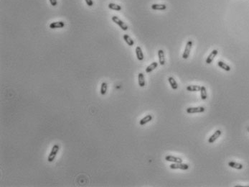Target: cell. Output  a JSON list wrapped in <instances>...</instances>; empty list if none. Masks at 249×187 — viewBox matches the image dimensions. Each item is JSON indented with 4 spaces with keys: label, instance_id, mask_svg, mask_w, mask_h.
Instances as JSON below:
<instances>
[{
    "label": "cell",
    "instance_id": "6da1fadb",
    "mask_svg": "<svg viewBox=\"0 0 249 187\" xmlns=\"http://www.w3.org/2000/svg\"><path fill=\"white\" fill-rule=\"evenodd\" d=\"M60 150V146L58 145H55V146H53L52 148V150H51V152L50 153V155H48V158H47V161L48 162H53L55 158L56 155H57V153Z\"/></svg>",
    "mask_w": 249,
    "mask_h": 187
},
{
    "label": "cell",
    "instance_id": "7a4b0ae2",
    "mask_svg": "<svg viewBox=\"0 0 249 187\" xmlns=\"http://www.w3.org/2000/svg\"><path fill=\"white\" fill-rule=\"evenodd\" d=\"M170 168L171 169H180V170H183V171H186L189 169V165H187L186 163H174L172 164H171L170 165Z\"/></svg>",
    "mask_w": 249,
    "mask_h": 187
},
{
    "label": "cell",
    "instance_id": "3957f363",
    "mask_svg": "<svg viewBox=\"0 0 249 187\" xmlns=\"http://www.w3.org/2000/svg\"><path fill=\"white\" fill-rule=\"evenodd\" d=\"M111 19H112V21H113L114 23H116L117 25L119 26L123 30H124V31H126V30L129 29V27H128V25H126V23H124V22H123L121 19H120L118 17L113 16Z\"/></svg>",
    "mask_w": 249,
    "mask_h": 187
},
{
    "label": "cell",
    "instance_id": "277c9868",
    "mask_svg": "<svg viewBox=\"0 0 249 187\" xmlns=\"http://www.w3.org/2000/svg\"><path fill=\"white\" fill-rule=\"evenodd\" d=\"M192 40H189L186 43V46H185V51H184V53L182 54V58L183 59H187L189 56V54H190V51L192 50Z\"/></svg>",
    "mask_w": 249,
    "mask_h": 187
},
{
    "label": "cell",
    "instance_id": "5b68a950",
    "mask_svg": "<svg viewBox=\"0 0 249 187\" xmlns=\"http://www.w3.org/2000/svg\"><path fill=\"white\" fill-rule=\"evenodd\" d=\"M205 110L204 107H197L187 108L186 112L188 114H194V113H202Z\"/></svg>",
    "mask_w": 249,
    "mask_h": 187
},
{
    "label": "cell",
    "instance_id": "8992f818",
    "mask_svg": "<svg viewBox=\"0 0 249 187\" xmlns=\"http://www.w3.org/2000/svg\"><path fill=\"white\" fill-rule=\"evenodd\" d=\"M221 135H222V131H221V130H216L214 133L211 136L209 137V139H208V143H210V144H211V143H213L216 140L218 139L219 137L221 136Z\"/></svg>",
    "mask_w": 249,
    "mask_h": 187
},
{
    "label": "cell",
    "instance_id": "52a82bcc",
    "mask_svg": "<svg viewBox=\"0 0 249 187\" xmlns=\"http://www.w3.org/2000/svg\"><path fill=\"white\" fill-rule=\"evenodd\" d=\"M218 53V50H215H215H213V51H212L211 53H210V55L208 56V58H206L205 63H206L207 64H211L212 62L213 61V60H214L215 58L217 56Z\"/></svg>",
    "mask_w": 249,
    "mask_h": 187
},
{
    "label": "cell",
    "instance_id": "ba28073f",
    "mask_svg": "<svg viewBox=\"0 0 249 187\" xmlns=\"http://www.w3.org/2000/svg\"><path fill=\"white\" fill-rule=\"evenodd\" d=\"M165 160L167 161L172 162V163H182V159L180 157H177L174 155H168L165 156Z\"/></svg>",
    "mask_w": 249,
    "mask_h": 187
},
{
    "label": "cell",
    "instance_id": "9c48e42d",
    "mask_svg": "<svg viewBox=\"0 0 249 187\" xmlns=\"http://www.w3.org/2000/svg\"><path fill=\"white\" fill-rule=\"evenodd\" d=\"M65 27V22L62 21L59 22H54L50 24V28L51 29H57V28H63Z\"/></svg>",
    "mask_w": 249,
    "mask_h": 187
},
{
    "label": "cell",
    "instance_id": "30bf717a",
    "mask_svg": "<svg viewBox=\"0 0 249 187\" xmlns=\"http://www.w3.org/2000/svg\"><path fill=\"white\" fill-rule=\"evenodd\" d=\"M158 57H159V62L161 66H164L165 64V56H164V52L163 50H159L158 51Z\"/></svg>",
    "mask_w": 249,
    "mask_h": 187
},
{
    "label": "cell",
    "instance_id": "8fae6325",
    "mask_svg": "<svg viewBox=\"0 0 249 187\" xmlns=\"http://www.w3.org/2000/svg\"><path fill=\"white\" fill-rule=\"evenodd\" d=\"M228 165H229L230 168H235V169H237V170H241V169H243V165H242L241 163H237V162H235V161L228 162Z\"/></svg>",
    "mask_w": 249,
    "mask_h": 187
},
{
    "label": "cell",
    "instance_id": "7c38bea8",
    "mask_svg": "<svg viewBox=\"0 0 249 187\" xmlns=\"http://www.w3.org/2000/svg\"><path fill=\"white\" fill-rule=\"evenodd\" d=\"M152 119H153L152 115H151V114H147V115H146L144 117L142 118V120L139 121V124H140V125H144V124H146L147 123L149 122L150 121L152 120Z\"/></svg>",
    "mask_w": 249,
    "mask_h": 187
},
{
    "label": "cell",
    "instance_id": "4fadbf2b",
    "mask_svg": "<svg viewBox=\"0 0 249 187\" xmlns=\"http://www.w3.org/2000/svg\"><path fill=\"white\" fill-rule=\"evenodd\" d=\"M135 52L136 55V58H137L138 60H142L144 59V54H143L142 48H141L140 46H137V47L136 48Z\"/></svg>",
    "mask_w": 249,
    "mask_h": 187
},
{
    "label": "cell",
    "instance_id": "5bb4252c",
    "mask_svg": "<svg viewBox=\"0 0 249 187\" xmlns=\"http://www.w3.org/2000/svg\"><path fill=\"white\" fill-rule=\"evenodd\" d=\"M151 7L153 10H165L167 9V6L162 4H153Z\"/></svg>",
    "mask_w": 249,
    "mask_h": 187
},
{
    "label": "cell",
    "instance_id": "9a60e30c",
    "mask_svg": "<svg viewBox=\"0 0 249 187\" xmlns=\"http://www.w3.org/2000/svg\"><path fill=\"white\" fill-rule=\"evenodd\" d=\"M138 82H139V86L144 87L145 86V79H144V75L142 73H139L138 74Z\"/></svg>",
    "mask_w": 249,
    "mask_h": 187
},
{
    "label": "cell",
    "instance_id": "2e32d148",
    "mask_svg": "<svg viewBox=\"0 0 249 187\" xmlns=\"http://www.w3.org/2000/svg\"><path fill=\"white\" fill-rule=\"evenodd\" d=\"M157 66H158L157 62H153V63H151L149 66H147V68H146V69H145L146 73H151L152 71H154L155 68H157Z\"/></svg>",
    "mask_w": 249,
    "mask_h": 187
},
{
    "label": "cell",
    "instance_id": "e0dca14e",
    "mask_svg": "<svg viewBox=\"0 0 249 187\" xmlns=\"http://www.w3.org/2000/svg\"><path fill=\"white\" fill-rule=\"evenodd\" d=\"M168 81H169V83H170V84L172 89H174V90H176V89H177V88H178L177 83V81H175V79H174L173 77H172V76L169 77V78H168Z\"/></svg>",
    "mask_w": 249,
    "mask_h": 187
},
{
    "label": "cell",
    "instance_id": "ac0fdd59",
    "mask_svg": "<svg viewBox=\"0 0 249 187\" xmlns=\"http://www.w3.org/2000/svg\"><path fill=\"white\" fill-rule=\"evenodd\" d=\"M218 66L220 67L221 68L223 69L224 71H230V70H231L230 67L229 66L228 64H226L225 63H224V62H223V61H221V60L218 61Z\"/></svg>",
    "mask_w": 249,
    "mask_h": 187
},
{
    "label": "cell",
    "instance_id": "d6986e66",
    "mask_svg": "<svg viewBox=\"0 0 249 187\" xmlns=\"http://www.w3.org/2000/svg\"><path fill=\"white\" fill-rule=\"evenodd\" d=\"M201 86L198 85H190L187 86L186 89L188 92H199L200 91Z\"/></svg>",
    "mask_w": 249,
    "mask_h": 187
},
{
    "label": "cell",
    "instance_id": "ffe728a7",
    "mask_svg": "<svg viewBox=\"0 0 249 187\" xmlns=\"http://www.w3.org/2000/svg\"><path fill=\"white\" fill-rule=\"evenodd\" d=\"M123 40H125V42L127 43V45H129V46H133V45H134V41L131 38H130V36L129 35H127V34L123 35Z\"/></svg>",
    "mask_w": 249,
    "mask_h": 187
},
{
    "label": "cell",
    "instance_id": "44dd1931",
    "mask_svg": "<svg viewBox=\"0 0 249 187\" xmlns=\"http://www.w3.org/2000/svg\"><path fill=\"white\" fill-rule=\"evenodd\" d=\"M200 96L202 100H205L207 97H208V94H207V91H206V88L204 86H201V89H200Z\"/></svg>",
    "mask_w": 249,
    "mask_h": 187
},
{
    "label": "cell",
    "instance_id": "7402d4cb",
    "mask_svg": "<svg viewBox=\"0 0 249 187\" xmlns=\"http://www.w3.org/2000/svg\"><path fill=\"white\" fill-rule=\"evenodd\" d=\"M108 6V8H109L110 10H115V11H120V10H121V6L119 5V4H116L109 3Z\"/></svg>",
    "mask_w": 249,
    "mask_h": 187
},
{
    "label": "cell",
    "instance_id": "603a6c76",
    "mask_svg": "<svg viewBox=\"0 0 249 187\" xmlns=\"http://www.w3.org/2000/svg\"><path fill=\"white\" fill-rule=\"evenodd\" d=\"M107 88L108 86L106 82H103L101 84V90H100V93L101 95H105L107 92Z\"/></svg>",
    "mask_w": 249,
    "mask_h": 187
},
{
    "label": "cell",
    "instance_id": "cb8c5ba5",
    "mask_svg": "<svg viewBox=\"0 0 249 187\" xmlns=\"http://www.w3.org/2000/svg\"><path fill=\"white\" fill-rule=\"evenodd\" d=\"M85 3H86V4H87L88 6H93V4H94V2H93V0H85Z\"/></svg>",
    "mask_w": 249,
    "mask_h": 187
},
{
    "label": "cell",
    "instance_id": "d4e9b609",
    "mask_svg": "<svg viewBox=\"0 0 249 187\" xmlns=\"http://www.w3.org/2000/svg\"><path fill=\"white\" fill-rule=\"evenodd\" d=\"M50 2L51 5L53 6H55L57 5V0H50Z\"/></svg>",
    "mask_w": 249,
    "mask_h": 187
}]
</instances>
